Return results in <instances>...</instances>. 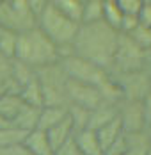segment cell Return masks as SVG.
I'll return each mask as SVG.
<instances>
[{
    "instance_id": "33",
    "label": "cell",
    "mask_w": 151,
    "mask_h": 155,
    "mask_svg": "<svg viewBox=\"0 0 151 155\" xmlns=\"http://www.w3.org/2000/svg\"><path fill=\"white\" fill-rule=\"evenodd\" d=\"M0 155H30V153H29V150L23 146V143H20V144L0 148Z\"/></svg>"
},
{
    "instance_id": "39",
    "label": "cell",
    "mask_w": 151,
    "mask_h": 155,
    "mask_svg": "<svg viewBox=\"0 0 151 155\" xmlns=\"http://www.w3.org/2000/svg\"><path fill=\"white\" fill-rule=\"evenodd\" d=\"M146 132H148V137H149V144H151V127L148 128V130H146Z\"/></svg>"
},
{
    "instance_id": "5",
    "label": "cell",
    "mask_w": 151,
    "mask_h": 155,
    "mask_svg": "<svg viewBox=\"0 0 151 155\" xmlns=\"http://www.w3.org/2000/svg\"><path fill=\"white\" fill-rule=\"evenodd\" d=\"M59 62L64 70V73L68 75V78L76 80V82H84V84H91V86L100 87L110 77V73L105 68L98 66L96 62L89 61L82 55H76L73 52L62 55Z\"/></svg>"
},
{
    "instance_id": "14",
    "label": "cell",
    "mask_w": 151,
    "mask_h": 155,
    "mask_svg": "<svg viewBox=\"0 0 151 155\" xmlns=\"http://www.w3.org/2000/svg\"><path fill=\"white\" fill-rule=\"evenodd\" d=\"M46 136H48V141H50V144L53 148V153H55V150H59L64 143H68L75 136V128H73L69 116H66L60 123L52 127L50 130H46Z\"/></svg>"
},
{
    "instance_id": "26",
    "label": "cell",
    "mask_w": 151,
    "mask_h": 155,
    "mask_svg": "<svg viewBox=\"0 0 151 155\" xmlns=\"http://www.w3.org/2000/svg\"><path fill=\"white\" fill-rule=\"evenodd\" d=\"M89 114H91L89 109H84V107H80V105H71V104L68 105V116H69V120H71V123H73L75 132L87 128Z\"/></svg>"
},
{
    "instance_id": "18",
    "label": "cell",
    "mask_w": 151,
    "mask_h": 155,
    "mask_svg": "<svg viewBox=\"0 0 151 155\" xmlns=\"http://www.w3.org/2000/svg\"><path fill=\"white\" fill-rule=\"evenodd\" d=\"M39 112L41 107H34V105H23L21 110L18 112L14 120H13V127L23 130V132H30L34 128H37V121H39Z\"/></svg>"
},
{
    "instance_id": "25",
    "label": "cell",
    "mask_w": 151,
    "mask_h": 155,
    "mask_svg": "<svg viewBox=\"0 0 151 155\" xmlns=\"http://www.w3.org/2000/svg\"><path fill=\"white\" fill-rule=\"evenodd\" d=\"M16 41H18V34L16 32L0 27V55H4L7 59H14Z\"/></svg>"
},
{
    "instance_id": "8",
    "label": "cell",
    "mask_w": 151,
    "mask_h": 155,
    "mask_svg": "<svg viewBox=\"0 0 151 155\" xmlns=\"http://www.w3.org/2000/svg\"><path fill=\"white\" fill-rule=\"evenodd\" d=\"M123 100H137L142 102L151 93V80L148 68L124 71V73H110Z\"/></svg>"
},
{
    "instance_id": "23",
    "label": "cell",
    "mask_w": 151,
    "mask_h": 155,
    "mask_svg": "<svg viewBox=\"0 0 151 155\" xmlns=\"http://www.w3.org/2000/svg\"><path fill=\"white\" fill-rule=\"evenodd\" d=\"M34 78H36V70L34 68H30L29 64H25L21 61L13 59V80H14L18 91H20V87H23L25 84L32 82Z\"/></svg>"
},
{
    "instance_id": "24",
    "label": "cell",
    "mask_w": 151,
    "mask_h": 155,
    "mask_svg": "<svg viewBox=\"0 0 151 155\" xmlns=\"http://www.w3.org/2000/svg\"><path fill=\"white\" fill-rule=\"evenodd\" d=\"M103 0H87L82 7V23H96L103 21Z\"/></svg>"
},
{
    "instance_id": "7",
    "label": "cell",
    "mask_w": 151,
    "mask_h": 155,
    "mask_svg": "<svg viewBox=\"0 0 151 155\" xmlns=\"http://www.w3.org/2000/svg\"><path fill=\"white\" fill-rule=\"evenodd\" d=\"M146 54L140 47L130 39V36L119 34L116 52L112 57V64L108 73H124V71H133V70H142L146 68Z\"/></svg>"
},
{
    "instance_id": "11",
    "label": "cell",
    "mask_w": 151,
    "mask_h": 155,
    "mask_svg": "<svg viewBox=\"0 0 151 155\" xmlns=\"http://www.w3.org/2000/svg\"><path fill=\"white\" fill-rule=\"evenodd\" d=\"M119 116V109L117 104H110V102H101L96 109H92L89 114V123L87 128L91 130H98L101 127L108 125L110 121H114Z\"/></svg>"
},
{
    "instance_id": "15",
    "label": "cell",
    "mask_w": 151,
    "mask_h": 155,
    "mask_svg": "<svg viewBox=\"0 0 151 155\" xmlns=\"http://www.w3.org/2000/svg\"><path fill=\"white\" fill-rule=\"evenodd\" d=\"M68 116V107L66 105H43L39 112V121L37 128L39 130H50L52 127L60 123L64 118Z\"/></svg>"
},
{
    "instance_id": "9",
    "label": "cell",
    "mask_w": 151,
    "mask_h": 155,
    "mask_svg": "<svg viewBox=\"0 0 151 155\" xmlns=\"http://www.w3.org/2000/svg\"><path fill=\"white\" fill-rule=\"evenodd\" d=\"M66 96H68V105L69 104L80 105V107L89 109V110L96 109L103 102V96L96 86L76 82L71 78H68V84H66Z\"/></svg>"
},
{
    "instance_id": "1",
    "label": "cell",
    "mask_w": 151,
    "mask_h": 155,
    "mask_svg": "<svg viewBox=\"0 0 151 155\" xmlns=\"http://www.w3.org/2000/svg\"><path fill=\"white\" fill-rule=\"evenodd\" d=\"M117 39H119V32L108 27L105 21L80 23V29L71 45V52L96 62L98 66L108 71Z\"/></svg>"
},
{
    "instance_id": "17",
    "label": "cell",
    "mask_w": 151,
    "mask_h": 155,
    "mask_svg": "<svg viewBox=\"0 0 151 155\" xmlns=\"http://www.w3.org/2000/svg\"><path fill=\"white\" fill-rule=\"evenodd\" d=\"M94 132H96V136H98V141H100V146H101L103 153L124 134V132H123V125H121V121H119V116H117L114 121H110L108 125L98 128V130H94Z\"/></svg>"
},
{
    "instance_id": "43",
    "label": "cell",
    "mask_w": 151,
    "mask_h": 155,
    "mask_svg": "<svg viewBox=\"0 0 151 155\" xmlns=\"http://www.w3.org/2000/svg\"><path fill=\"white\" fill-rule=\"evenodd\" d=\"M144 2H151V0H144Z\"/></svg>"
},
{
    "instance_id": "4",
    "label": "cell",
    "mask_w": 151,
    "mask_h": 155,
    "mask_svg": "<svg viewBox=\"0 0 151 155\" xmlns=\"http://www.w3.org/2000/svg\"><path fill=\"white\" fill-rule=\"evenodd\" d=\"M36 77L41 86L43 105H66L68 107V96H66L68 75L64 73L60 62L37 68Z\"/></svg>"
},
{
    "instance_id": "21",
    "label": "cell",
    "mask_w": 151,
    "mask_h": 155,
    "mask_svg": "<svg viewBox=\"0 0 151 155\" xmlns=\"http://www.w3.org/2000/svg\"><path fill=\"white\" fill-rule=\"evenodd\" d=\"M50 5L55 7L64 16L82 23V7H84L82 2H78V0H50Z\"/></svg>"
},
{
    "instance_id": "3",
    "label": "cell",
    "mask_w": 151,
    "mask_h": 155,
    "mask_svg": "<svg viewBox=\"0 0 151 155\" xmlns=\"http://www.w3.org/2000/svg\"><path fill=\"white\" fill-rule=\"evenodd\" d=\"M37 29L59 48L60 57H62L71 52V45L80 29V23L64 16L48 4V7L37 16Z\"/></svg>"
},
{
    "instance_id": "13",
    "label": "cell",
    "mask_w": 151,
    "mask_h": 155,
    "mask_svg": "<svg viewBox=\"0 0 151 155\" xmlns=\"http://www.w3.org/2000/svg\"><path fill=\"white\" fill-rule=\"evenodd\" d=\"M73 143L78 148V152L82 155H105L101 146H100V141L94 130L91 128H84V130H78L73 136Z\"/></svg>"
},
{
    "instance_id": "22",
    "label": "cell",
    "mask_w": 151,
    "mask_h": 155,
    "mask_svg": "<svg viewBox=\"0 0 151 155\" xmlns=\"http://www.w3.org/2000/svg\"><path fill=\"white\" fill-rule=\"evenodd\" d=\"M18 94L21 96V100L27 105H34V107H43V93H41V86L37 82V77L32 82L25 84L23 87H20Z\"/></svg>"
},
{
    "instance_id": "38",
    "label": "cell",
    "mask_w": 151,
    "mask_h": 155,
    "mask_svg": "<svg viewBox=\"0 0 151 155\" xmlns=\"http://www.w3.org/2000/svg\"><path fill=\"white\" fill-rule=\"evenodd\" d=\"M144 54H146V64H151V47L148 48Z\"/></svg>"
},
{
    "instance_id": "19",
    "label": "cell",
    "mask_w": 151,
    "mask_h": 155,
    "mask_svg": "<svg viewBox=\"0 0 151 155\" xmlns=\"http://www.w3.org/2000/svg\"><path fill=\"white\" fill-rule=\"evenodd\" d=\"M25 105V102L21 100V96L18 93H4L0 94V116L5 118L7 121L13 123L18 112Z\"/></svg>"
},
{
    "instance_id": "28",
    "label": "cell",
    "mask_w": 151,
    "mask_h": 155,
    "mask_svg": "<svg viewBox=\"0 0 151 155\" xmlns=\"http://www.w3.org/2000/svg\"><path fill=\"white\" fill-rule=\"evenodd\" d=\"M27 136V132L16 128V127H5V128H0V148H5V146H13V144H20L23 143Z\"/></svg>"
},
{
    "instance_id": "34",
    "label": "cell",
    "mask_w": 151,
    "mask_h": 155,
    "mask_svg": "<svg viewBox=\"0 0 151 155\" xmlns=\"http://www.w3.org/2000/svg\"><path fill=\"white\" fill-rule=\"evenodd\" d=\"M53 155H82V153L78 152V148H76L75 143H73V137H71L68 143H64L59 150H55Z\"/></svg>"
},
{
    "instance_id": "35",
    "label": "cell",
    "mask_w": 151,
    "mask_h": 155,
    "mask_svg": "<svg viewBox=\"0 0 151 155\" xmlns=\"http://www.w3.org/2000/svg\"><path fill=\"white\" fill-rule=\"evenodd\" d=\"M27 4H29L30 11H32V13L36 15V18H37V16H39L46 7H48L50 0H27Z\"/></svg>"
},
{
    "instance_id": "37",
    "label": "cell",
    "mask_w": 151,
    "mask_h": 155,
    "mask_svg": "<svg viewBox=\"0 0 151 155\" xmlns=\"http://www.w3.org/2000/svg\"><path fill=\"white\" fill-rule=\"evenodd\" d=\"M11 121H7V120H5V118H2V116H0V128H5V127H11Z\"/></svg>"
},
{
    "instance_id": "42",
    "label": "cell",
    "mask_w": 151,
    "mask_h": 155,
    "mask_svg": "<svg viewBox=\"0 0 151 155\" xmlns=\"http://www.w3.org/2000/svg\"><path fill=\"white\" fill-rule=\"evenodd\" d=\"M103 2H116V0H103Z\"/></svg>"
},
{
    "instance_id": "12",
    "label": "cell",
    "mask_w": 151,
    "mask_h": 155,
    "mask_svg": "<svg viewBox=\"0 0 151 155\" xmlns=\"http://www.w3.org/2000/svg\"><path fill=\"white\" fill-rule=\"evenodd\" d=\"M23 146L29 150L30 155H53V148L48 141L45 130L34 128L27 132L25 139H23Z\"/></svg>"
},
{
    "instance_id": "16",
    "label": "cell",
    "mask_w": 151,
    "mask_h": 155,
    "mask_svg": "<svg viewBox=\"0 0 151 155\" xmlns=\"http://www.w3.org/2000/svg\"><path fill=\"white\" fill-rule=\"evenodd\" d=\"M124 155H149L151 144L148 132H137V134H124Z\"/></svg>"
},
{
    "instance_id": "2",
    "label": "cell",
    "mask_w": 151,
    "mask_h": 155,
    "mask_svg": "<svg viewBox=\"0 0 151 155\" xmlns=\"http://www.w3.org/2000/svg\"><path fill=\"white\" fill-rule=\"evenodd\" d=\"M14 59L37 70V68L59 62L60 52L37 27H34L18 34Z\"/></svg>"
},
{
    "instance_id": "41",
    "label": "cell",
    "mask_w": 151,
    "mask_h": 155,
    "mask_svg": "<svg viewBox=\"0 0 151 155\" xmlns=\"http://www.w3.org/2000/svg\"><path fill=\"white\" fill-rule=\"evenodd\" d=\"M78 2H82V4H85V2H87V0H78Z\"/></svg>"
},
{
    "instance_id": "27",
    "label": "cell",
    "mask_w": 151,
    "mask_h": 155,
    "mask_svg": "<svg viewBox=\"0 0 151 155\" xmlns=\"http://www.w3.org/2000/svg\"><path fill=\"white\" fill-rule=\"evenodd\" d=\"M123 16H124V13L119 9V5L116 2H105V7H103V21H105L108 27H112V29H116V31L119 32Z\"/></svg>"
},
{
    "instance_id": "30",
    "label": "cell",
    "mask_w": 151,
    "mask_h": 155,
    "mask_svg": "<svg viewBox=\"0 0 151 155\" xmlns=\"http://www.w3.org/2000/svg\"><path fill=\"white\" fill-rule=\"evenodd\" d=\"M116 4L124 15H137L144 5V0H116Z\"/></svg>"
},
{
    "instance_id": "31",
    "label": "cell",
    "mask_w": 151,
    "mask_h": 155,
    "mask_svg": "<svg viewBox=\"0 0 151 155\" xmlns=\"http://www.w3.org/2000/svg\"><path fill=\"white\" fill-rule=\"evenodd\" d=\"M137 25H139L137 15H124L123 16V21H121V27H119V34H130Z\"/></svg>"
},
{
    "instance_id": "29",
    "label": "cell",
    "mask_w": 151,
    "mask_h": 155,
    "mask_svg": "<svg viewBox=\"0 0 151 155\" xmlns=\"http://www.w3.org/2000/svg\"><path fill=\"white\" fill-rule=\"evenodd\" d=\"M126 36H130V39L135 43L137 47H140L144 52L151 47V27H142V25H137L133 31L130 32V34H126Z\"/></svg>"
},
{
    "instance_id": "20",
    "label": "cell",
    "mask_w": 151,
    "mask_h": 155,
    "mask_svg": "<svg viewBox=\"0 0 151 155\" xmlns=\"http://www.w3.org/2000/svg\"><path fill=\"white\" fill-rule=\"evenodd\" d=\"M18 93L14 80H13V59L0 55V94Z\"/></svg>"
},
{
    "instance_id": "36",
    "label": "cell",
    "mask_w": 151,
    "mask_h": 155,
    "mask_svg": "<svg viewBox=\"0 0 151 155\" xmlns=\"http://www.w3.org/2000/svg\"><path fill=\"white\" fill-rule=\"evenodd\" d=\"M142 110H144V120H146V127H151V93L142 100Z\"/></svg>"
},
{
    "instance_id": "32",
    "label": "cell",
    "mask_w": 151,
    "mask_h": 155,
    "mask_svg": "<svg viewBox=\"0 0 151 155\" xmlns=\"http://www.w3.org/2000/svg\"><path fill=\"white\" fill-rule=\"evenodd\" d=\"M137 20H139V25L151 27V2H144L140 11L137 13Z\"/></svg>"
},
{
    "instance_id": "6",
    "label": "cell",
    "mask_w": 151,
    "mask_h": 155,
    "mask_svg": "<svg viewBox=\"0 0 151 155\" xmlns=\"http://www.w3.org/2000/svg\"><path fill=\"white\" fill-rule=\"evenodd\" d=\"M0 27L20 34L37 27V18L27 0H0Z\"/></svg>"
},
{
    "instance_id": "40",
    "label": "cell",
    "mask_w": 151,
    "mask_h": 155,
    "mask_svg": "<svg viewBox=\"0 0 151 155\" xmlns=\"http://www.w3.org/2000/svg\"><path fill=\"white\" fill-rule=\"evenodd\" d=\"M146 68H148V73H149V80H151V64H148Z\"/></svg>"
},
{
    "instance_id": "10",
    "label": "cell",
    "mask_w": 151,
    "mask_h": 155,
    "mask_svg": "<svg viewBox=\"0 0 151 155\" xmlns=\"http://www.w3.org/2000/svg\"><path fill=\"white\" fill-rule=\"evenodd\" d=\"M119 109V121L123 125L124 134H137L148 130L146 120H144V110H142V102L137 100H121L117 104Z\"/></svg>"
}]
</instances>
